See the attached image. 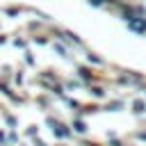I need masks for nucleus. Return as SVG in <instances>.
I'll use <instances>...</instances> for the list:
<instances>
[{
    "mask_svg": "<svg viewBox=\"0 0 146 146\" xmlns=\"http://www.w3.org/2000/svg\"><path fill=\"white\" fill-rule=\"evenodd\" d=\"M116 82L123 84V87H130V89H137V91H144L146 89V78L141 73H135V71H121L116 75Z\"/></svg>",
    "mask_w": 146,
    "mask_h": 146,
    "instance_id": "1",
    "label": "nucleus"
},
{
    "mask_svg": "<svg viewBox=\"0 0 146 146\" xmlns=\"http://www.w3.org/2000/svg\"><path fill=\"white\" fill-rule=\"evenodd\" d=\"M46 125H50L52 128V135L57 137V139H71V125L68 123H64V121H59V119H55V116H46Z\"/></svg>",
    "mask_w": 146,
    "mask_h": 146,
    "instance_id": "2",
    "label": "nucleus"
},
{
    "mask_svg": "<svg viewBox=\"0 0 146 146\" xmlns=\"http://www.w3.org/2000/svg\"><path fill=\"white\" fill-rule=\"evenodd\" d=\"M75 78H78V82L82 84V87H91V84H96V73L89 68V66H78L75 68Z\"/></svg>",
    "mask_w": 146,
    "mask_h": 146,
    "instance_id": "3",
    "label": "nucleus"
},
{
    "mask_svg": "<svg viewBox=\"0 0 146 146\" xmlns=\"http://www.w3.org/2000/svg\"><path fill=\"white\" fill-rule=\"evenodd\" d=\"M130 112H132L135 116H144V114H146V100H144V98H135V100L130 103Z\"/></svg>",
    "mask_w": 146,
    "mask_h": 146,
    "instance_id": "4",
    "label": "nucleus"
},
{
    "mask_svg": "<svg viewBox=\"0 0 146 146\" xmlns=\"http://www.w3.org/2000/svg\"><path fill=\"white\" fill-rule=\"evenodd\" d=\"M71 132L73 135H87V121L84 119H73V123H71Z\"/></svg>",
    "mask_w": 146,
    "mask_h": 146,
    "instance_id": "5",
    "label": "nucleus"
},
{
    "mask_svg": "<svg viewBox=\"0 0 146 146\" xmlns=\"http://www.w3.org/2000/svg\"><path fill=\"white\" fill-rule=\"evenodd\" d=\"M123 107H125V103H123V100H110L103 110H105V112H121Z\"/></svg>",
    "mask_w": 146,
    "mask_h": 146,
    "instance_id": "6",
    "label": "nucleus"
},
{
    "mask_svg": "<svg viewBox=\"0 0 146 146\" xmlns=\"http://www.w3.org/2000/svg\"><path fill=\"white\" fill-rule=\"evenodd\" d=\"M84 57H87V62H89V64H94V66H105L103 57H98L96 52H89V50H87V55H84Z\"/></svg>",
    "mask_w": 146,
    "mask_h": 146,
    "instance_id": "7",
    "label": "nucleus"
},
{
    "mask_svg": "<svg viewBox=\"0 0 146 146\" xmlns=\"http://www.w3.org/2000/svg\"><path fill=\"white\" fill-rule=\"evenodd\" d=\"M5 125H7V130H16L18 128V119L14 114H5Z\"/></svg>",
    "mask_w": 146,
    "mask_h": 146,
    "instance_id": "8",
    "label": "nucleus"
},
{
    "mask_svg": "<svg viewBox=\"0 0 146 146\" xmlns=\"http://www.w3.org/2000/svg\"><path fill=\"white\" fill-rule=\"evenodd\" d=\"M89 91H91L94 98H105V96H107V94H105V87H98V84H91Z\"/></svg>",
    "mask_w": 146,
    "mask_h": 146,
    "instance_id": "9",
    "label": "nucleus"
},
{
    "mask_svg": "<svg viewBox=\"0 0 146 146\" xmlns=\"http://www.w3.org/2000/svg\"><path fill=\"white\" fill-rule=\"evenodd\" d=\"M55 52L64 59H68V46H62V43H55Z\"/></svg>",
    "mask_w": 146,
    "mask_h": 146,
    "instance_id": "10",
    "label": "nucleus"
},
{
    "mask_svg": "<svg viewBox=\"0 0 146 146\" xmlns=\"http://www.w3.org/2000/svg\"><path fill=\"white\" fill-rule=\"evenodd\" d=\"M25 135H27V137H32V139H36V137H39V125H27Z\"/></svg>",
    "mask_w": 146,
    "mask_h": 146,
    "instance_id": "11",
    "label": "nucleus"
},
{
    "mask_svg": "<svg viewBox=\"0 0 146 146\" xmlns=\"http://www.w3.org/2000/svg\"><path fill=\"white\" fill-rule=\"evenodd\" d=\"M9 144H11V146L18 144V135H16V130H9V132H7V146H9Z\"/></svg>",
    "mask_w": 146,
    "mask_h": 146,
    "instance_id": "12",
    "label": "nucleus"
},
{
    "mask_svg": "<svg viewBox=\"0 0 146 146\" xmlns=\"http://www.w3.org/2000/svg\"><path fill=\"white\" fill-rule=\"evenodd\" d=\"M89 2H91L94 7H103V9H107V7H114L110 0H89Z\"/></svg>",
    "mask_w": 146,
    "mask_h": 146,
    "instance_id": "13",
    "label": "nucleus"
},
{
    "mask_svg": "<svg viewBox=\"0 0 146 146\" xmlns=\"http://www.w3.org/2000/svg\"><path fill=\"white\" fill-rule=\"evenodd\" d=\"M5 14H7V16H18V14H21V9H18V7H7V9H5Z\"/></svg>",
    "mask_w": 146,
    "mask_h": 146,
    "instance_id": "14",
    "label": "nucleus"
},
{
    "mask_svg": "<svg viewBox=\"0 0 146 146\" xmlns=\"http://www.w3.org/2000/svg\"><path fill=\"white\" fill-rule=\"evenodd\" d=\"M23 59H25V64L34 66V57H32V52H27V50H25V57H23Z\"/></svg>",
    "mask_w": 146,
    "mask_h": 146,
    "instance_id": "15",
    "label": "nucleus"
},
{
    "mask_svg": "<svg viewBox=\"0 0 146 146\" xmlns=\"http://www.w3.org/2000/svg\"><path fill=\"white\" fill-rule=\"evenodd\" d=\"M14 82H18V84L23 82V71H16V75H14Z\"/></svg>",
    "mask_w": 146,
    "mask_h": 146,
    "instance_id": "16",
    "label": "nucleus"
},
{
    "mask_svg": "<svg viewBox=\"0 0 146 146\" xmlns=\"http://www.w3.org/2000/svg\"><path fill=\"white\" fill-rule=\"evenodd\" d=\"M135 139H141V141H146V130H139V132L135 135Z\"/></svg>",
    "mask_w": 146,
    "mask_h": 146,
    "instance_id": "17",
    "label": "nucleus"
},
{
    "mask_svg": "<svg viewBox=\"0 0 146 146\" xmlns=\"http://www.w3.org/2000/svg\"><path fill=\"white\" fill-rule=\"evenodd\" d=\"M14 46H18V48H25V39H14Z\"/></svg>",
    "mask_w": 146,
    "mask_h": 146,
    "instance_id": "18",
    "label": "nucleus"
},
{
    "mask_svg": "<svg viewBox=\"0 0 146 146\" xmlns=\"http://www.w3.org/2000/svg\"><path fill=\"white\" fill-rule=\"evenodd\" d=\"M2 43H7V36H5V34H0V46H2Z\"/></svg>",
    "mask_w": 146,
    "mask_h": 146,
    "instance_id": "19",
    "label": "nucleus"
},
{
    "mask_svg": "<svg viewBox=\"0 0 146 146\" xmlns=\"http://www.w3.org/2000/svg\"><path fill=\"white\" fill-rule=\"evenodd\" d=\"M82 146H96V144H91V141H82Z\"/></svg>",
    "mask_w": 146,
    "mask_h": 146,
    "instance_id": "20",
    "label": "nucleus"
},
{
    "mask_svg": "<svg viewBox=\"0 0 146 146\" xmlns=\"http://www.w3.org/2000/svg\"><path fill=\"white\" fill-rule=\"evenodd\" d=\"M144 91H146V89H144Z\"/></svg>",
    "mask_w": 146,
    "mask_h": 146,
    "instance_id": "21",
    "label": "nucleus"
}]
</instances>
